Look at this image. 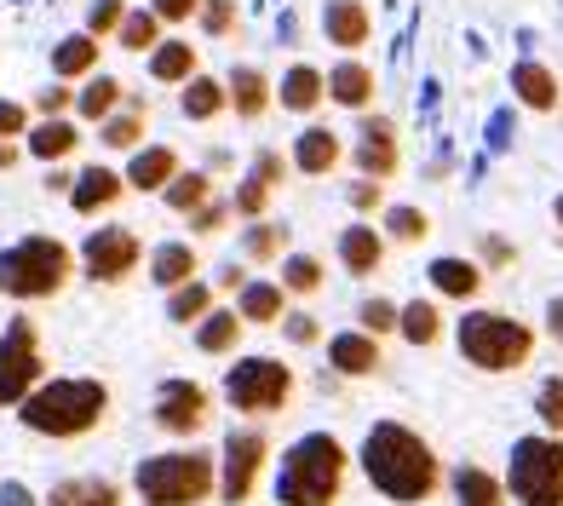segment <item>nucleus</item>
Returning <instances> with one entry per match:
<instances>
[{"label":"nucleus","mask_w":563,"mask_h":506,"mask_svg":"<svg viewBox=\"0 0 563 506\" xmlns=\"http://www.w3.org/2000/svg\"><path fill=\"white\" fill-rule=\"evenodd\" d=\"M363 472L379 495H391L397 506H426L443 490V461L420 432H408L397 420H379L363 438Z\"/></svg>","instance_id":"nucleus-1"},{"label":"nucleus","mask_w":563,"mask_h":506,"mask_svg":"<svg viewBox=\"0 0 563 506\" xmlns=\"http://www.w3.org/2000/svg\"><path fill=\"white\" fill-rule=\"evenodd\" d=\"M18 420L30 426L35 438H53V443H75V438H92L98 426L110 420V386L92 374H46L41 386L18 403Z\"/></svg>","instance_id":"nucleus-2"},{"label":"nucleus","mask_w":563,"mask_h":506,"mask_svg":"<svg viewBox=\"0 0 563 506\" xmlns=\"http://www.w3.org/2000/svg\"><path fill=\"white\" fill-rule=\"evenodd\" d=\"M75 283V248L30 231L12 248H0V299H18V306H41V299H58Z\"/></svg>","instance_id":"nucleus-3"},{"label":"nucleus","mask_w":563,"mask_h":506,"mask_svg":"<svg viewBox=\"0 0 563 506\" xmlns=\"http://www.w3.org/2000/svg\"><path fill=\"white\" fill-rule=\"evenodd\" d=\"M345 472L351 454L340 438L311 432L282 454V477H276V501L282 506H334L345 495Z\"/></svg>","instance_id":"nucleus-4"},{"label":"nucleus","mask_w":563,"mask_h":506,"mask_svg":"<svg viewBox=\"0 0 563 506\" xmlns=\"http://www.w3.org/2000/svg\"><path fill=\"white\" fill-rule=\"evenodd\" d=\"M133 490L144 506H201L219 495V454H208V449L144 454L133 472Z\"/></svg>","instance_id":"nucleus-5"},{"label":"nucleus","mask_w":563,"mask_h":506,"mask_svg":"<svg viewBox=\"0 0 563 506\" xmlns=\"http://www.w3.org/2000/svg\"><path fill=\"white\" fill-rule=\"evenodd\" d=\"M454 340H460V358L483 374H518L534 358V328L500 311H472L454 328Z\"/></svg>","instance_id":"nucleus-6"},{"label":"nucleus","mask_w":563,"mask_h":506,"mask_svg":"<svg viewBox=\"0 0 563 506\" xmlns=\"http://www.w3.org/2000/svg\"><path fill=\"white\" fill-rule=\"evenodd\" d=\"M506 495L518 506H563V438H518L511 443Z\"/></svg>","instance_id":"nucleus-7"},{"label":"nucleus","mask_w":563,"mask_h":506,"mask_svg":"<svg viewBox=\"0 0 563 506\" xmlns=\"http://www.w3.org/2000/svg\"><path fill=\"white\" fill-rule=\"evenodd\" d=\"M224 397L242 415H276L294 397V369L276 358H236V369H224Z\"/></svg>","instance_id":"nucleus-8"},{"label":"nucleus","mask_w":563,"mask_h":506,"mask_svg":"<svg viewBox=\"0 0 563 506\" xmlns=\"http://www.w3.org/2000/svg\"><path fill=\"white\" fill-rule=\"evenodd\" d=\"M46 380V351H41V328L30 317H12L0 334V409H18L23 397Z\"/></svg>","instance_id":"nucleus-9"},{"label":"nucleus","mask_w":563,"mask_h":506,"mask_svg":"<svg viewBox=\"0 0 563 506\" xmlns=\"http://www.w3.org/2000/svg\"><path fill=\"white\" fill-rule=\"evenodd\" d=\"M75 265H81L87 283L115 288L144 265V242H139L133 224H104V231H87V242L75 248Z\"/></svg>","instance_id":"nucleus-10"},{"label":"nucleus","mask_w":563,"mask_h":506,"mask_svg":"<svg viewBox=\"0 0 563 506\" xmlns=\"http://www.w3.org/2000/svg\"><path fill=\"white\" fill-rule=\"evenodd\" d=\"M265 461H271V438L260 432V426L224 438V454H219V495H224V506H247L253 501Z\"/></svg>","instance_id":"nucleus-11"},{"label":"nucleus","mask_w":563,"mask_h":506,"mask_svg":"<svg viewBox=\"0 0 563 506\" xmlns=\"http://www.w3.org/2000/svg\"><path fill=\"white\" fill-rule=\"evenodd\" d=\"M208 420H213V392L208 386H196V380H167L156 392V426L167 438H196Z\"/></svg>","instance_id":"nucleus-12"},{"label":"nucleus","mask_w":563,"mask_h":506,"mask_svg":"<svg viewBox=\"0 0 563 506\" xmlns=\"http://www.w3.org/2000/svg\"><path fill=\"white\" fill-rule=\"evenodd\" d=\"M356 167H363V179H379V185H386L391 173L402 167V150H397V121H391V116H374V110H363V133H356Z\"/></svg>","instance_id":"nucleus-13"},{"label":"nucleus","mask_w":563,"mask_h":506,"mask_svg":"<svg viewBox=\"0 0 563 506\" xmlns=\"http://www.w3.org/2000/svg\"><path fill=\"white\" fill-rule=\"evenodd\" d=\"M18 144H23V156H35V162H46V167H58V162H69L87 139H81V121H75V116H46V121L35 116V121H30V133H23Z\"/></svg>","instance_id":"nucleus-14"},{"label":"nucleus","mask_w":563,"mask_h":506,"mask_svg":"<svg viewBox=\"0 0 563 506\" xmlns=\"http://www.w3.org/2000/svg\"><path fill=\"white\" fill-rule=\"evenodd\" d=\"M322 35H328V46H340L345 58H356L374 41L368 0H328V7H322Z\"/></svg>","instance_id":"nucleus-15"},{"label":"nucleus","mask_w":563,"mask_h":506,"mask_svg":"<svg viewBox=\"0 0 563 506\" xmlns=\"http://www.w3.org/2000/svg\"><path fill=\"white\" fill-rule=\"evenodd\" d=\"M276 105V87L260 64H236L224 75V110H236V121H260Z\"/></svg>","instance_id":"nucleus-16"},{"label":"nucleus","mask_w":563,"mask_h":506,"mask_svg":"<svg viewBox=\"0 0 563 506\" xmlns=\"http://www.w3.org/2000/svg\"><path fill=\"white\" fill-rule=\"evenodd\" d=\"M121 196H126V185H121V167L92 162V167L75 173V185H69V208L81 213V219H98V213H110Z\"/></svg>","instance_id":"nucleus-17"},{"label":"nucleus","mask_w":563,"mask_h":506,"mask_svg":"<svg viewBox=\"0 0 563 506\" xmlns=\"http://www.w3.org/2000/svg\"><path fill=\"white\" fill-rule=\"evenodd\" d=\"M178 167L185 162H178L173 144H139L133 156H126V167H121V185L139 190V196H162V185L173 179Z\"/></svg>","instance_id":"nucleus-18"},{"label":"nucleus","mask_w":563,"mask_h":506,"mask_svg":"<svg viewBox=\"0 0 563 506\" xmlns=\"http://www.w3.org/2000/svg\"><path fill=\"white\" fill-rule=\"evenodd\" d=\"M144 133H150V98H139V92H126L121 110L98 121V144L115 150V156H133L144 144Z\"/></svg>","instance_id":"nucleus-19"},{"label":"nucleus","mask_w":563,"mask_h":506,"mask_svg":"<svg viewBox=\"0 0 563 506\" xmlns=\"http://www.w3.org/2000/svg\"><path fill=\"white\" fill-rule=\"evenodd\" d=\"M340 162H345L340 133H334V127H322V121H311V127H305V133L294 139V162H288V167H299L305 179H328V173H334Z\"/></svg>","instance_id":"nucleus-20"},{"label":"nucleus","mask_w":563,"mask_h":506,"mask_svg":"<svg viewBox=\"0 0 563 506\" xmlns=\"http://www.w3.org/2000/svg\"><path fill=\"white\" fill-rule=\"evenodd\" d=\"M511 92H518V105L534 110V116H558V110H563V81H558V69L534 64V58H523L518 69H511Z\"/></svg>","instance_id":"nucleus-21"},{"label":"nucleus","mask_w":563,"mask_h":506,"mask_svg":"<svg viewBox=\"0 0 563 506\" xmlns=\"http://www.w3.org/2000/svg\"><path fill=\"white\" fill-rule=\"evenodd\" d=\"M322 81H328V98H334L340 110H356V116L374 110V92H379V81H374V69H368L363 58H345V64H334V69L322 75Z\"/></svg>","instance_id":"nucleus-22"},{"label":"nucleus","mask_w":563,"mask_h":506,"mask_svg":"<svg viewBox=\"0 0 563 506\" xmlns=\"http://www.w3.org/2000/svg\"><path fill=\"white\" fill-rule=\"evenodd\" d=\"M144 58H150V81H156V87H185L190 75L201 69V46L178 41V35H162Z\"/></svg>","instance_id":"nucleus-23"},{"label":"nucleus","mask_w":563,"mask_h":506,"mask_svg":"<svg viewBox=\"0 0 563 506\" xmlns=\"http://www.w3.org/2000/svg\"><path fill=\"white\" fill-rule=\"evenodd\" d=\"M121 98H126V81H121V75L92 69L87 81H75V121L98 127L104 116H115V110H121Z\"/></svg>","instance_id":"nucleus-24"},{"label":"nucleus","mask_w":563,"mask_h":506,"mask_svg":"<svg viewBox=\"0 0 563 506\" xmlns=\"http://www.w3.org/2000/svg\"><path fill=\"white\" fill-rule=\"evenodd\" d=\"M276 105L288 110V116H317V110L328 105L322 69H317V64H294L288 75H282V87H276Z\"/></svg>","instance_id":"nucleus-25"},{"label":"nucleus","mask_w":563,"mask_h":506,"mask_svg":"<svg viewBox=\"0 0 563 506\" xmlns=\"http://www.w3.org/2000/svg\"><path fill=\"white\" fill-rule=\"evenodd\" d=\"M104 64V41H92L87 30H75V35H64L58 46H53V81H87V75Z\"/></svg>","instance_id":"nucleus-26"},{"label":"nucleus","mask_w":563,"mask_h":506,"mask_svg":"<svg viewBox=\"0 0 563 506\" xmlns=\"http://www.w3.org/2000/svg\"><path fill=\"white\" fill-rule=\"evenodd\" d=\"M46 506H121V484L115 477H98V472L58 477V484L46 490Z\"/></svg>","instance_id":"nucleus-27"},{"label":"nucleus","mask_w":563,"mask_h":506,"mask_svg":"<svg viewBox=\"0 0 563 506\" xmlns=\"http://www.w3.org/2000/svg\"><path fill=\"white\" fill-rule=\"evenodd\" d=\"M340 265L351 276H374L379 265H386V237H379L374 224H351V231H340Z\"/></svg>","instance_id":"nucleus-28"},{"label":"nucleus","mask_w":563,"mask_h":506,"mask_svg":"<svg viewBox=\"0 0 563 506\" xmlns=\"http://www.w3.org/2000/svg\"><path fill=\"white\" fill-rule=\"evenodd\" d=\"M190 276H201V253L190 242H162L150 253V283L156 288H178V283H190Z\"/></svg>","instance_id":"nucleus-29"},{"label":"nucleus","mask_w":563,"mask_h":506,"mask_svg":"<svg viewBox=\"0 0 563 506\" xmlns=\"http://www.w3.org/2000/svg\"><path fill=\"white\" fill-rule=\"evenodd\" d=\"M178 110H185V121H219L224 116V81H219V75H190V81L185 87H178Z\"/></svg>","instance_id":"nucleus-30"},{"label":"nucleus","mask_w":563,"mask_h":506,"mask_svg":"<svg viewBox=\"0 0 563 506\" xmlns=\"http://www.w3.org/2000/svg\"><path fill=\"white\" fill-rule=\"evenodd\" d=\"M162 201H167L173 213H185V219H190L201 201H213V173H208V167H190V173L178 167L173 179L162 185Z\"/></svg>","instance_id":"nucleus-31"},{"label":"nucleus","mask_w":563,"mask_h":506,"mask_svg":"<svg viewBox=\"0 0 563 506\" xmlns=\"http://www.w3.org/2000/svg\"><path fill=\"white\" fill-rule=\"evenodd\" d=\"M328 358H334V369L351 374V380H363V374H374V369H386V363H379V340H374V334H334Z\"/></svg>","instance_id":"nucleus-32"},{"label":"nucleus","mask_w":563,"mask_h":506,"mask_svg":"<svg viewBox=\"0 0 563 506\" xmlns=\"http://www.w3.org/2000/svg\"><path fill=\"white\" fill-rule=\"evenodd\" d=\"M282 299H288V294H282L276 283H242L236 317H242L247 328H276L282 317H288V311H282Z\"/></svg>","instance_id":"nucleus-33"},{"label":"nucleus","mask_w":563,"mask_h":506,"mask_svg":"<svg viewBox=\"0 0 563 506\" xmlns=\"http://www.w3.org/2000/svg\"><path fill=\"white\" fill-rule=\"evenodd\" d=\"M431 288L438 294H449V299H477L483 294V265H472V260H431Z\"/></svg>","instance_id":"nucleus-34"},{"label":"nucleus","mask_w":563,"mask_h":506,"mask_svg":"<svg viewBox=\"0 0 563 506\" xmlns=\"http://www.w3.org/2000/svg\"><path fill=\"white\" fill-rule=\"evenodd\" d=\"M242 328H247V322H242L236 311H219V306H213L208 317L196 322V345L208 351V358H230V351L242 345Z\"/></svg>","instance_id":"nucleus-35"},{"label":"nucleus","mask_w":563,"mask_h":506,"mask_svg":"<svg viewBox=\"0 0 563 506\" xmlns=\"http://www.w3.org/2000/svg\"><path fill=\"white\" fill-rule=\"evenodd\" d=\"M397 334L408 345H438L443 340V311L431 299H415V306H397Z\"/></svg>","instance_id":"nucleus-36"},{"label":"nucleus","mask_w":563,"mask_h":506,"mask_svg":"<svg viewBox=\"0 0 563 506\" xmlns=\"http://www.w3.org/2000/svg\"><path fill=\"white\" fill-rule=\"evenodd\" d=\"M282 294H299V299H311V294H322V283H328V271H322V260H311V253H282Z\"/></svg>","instance_id":"nucleus-37"},{"label":"nucleus","mask_w":563,"mask_h":506,"mask_svg":"<svg viewBox=\"0 0 563 506\" xmlns=\"http://www.w3.org/2000/svg\"><path fill=\"white\" fill-rule=\"evenodd\" d=\"M208 311H213V288L201 283V276H190V283H178V288H167V322L196 328Z\"/></svg>","instance_id":"nucleus-38"},{"label":"nucleus","mask_w":563,"mask_h":506,"mask_svg":"<svg viewBox=\"0 0 563 506\" xmlns=\"http://www.w3.org/2000/svg\"><path fill=\"white\" fill-rule=\"evenodd\" d=\"M454 495H460V506H506V484L495 472H483V466H460L454 472Z\"/></svg>","instance_id":"nucleus-39"},{"label":"nucleus","mask_w":563,"mask_h":506,"mask_svg":"<svg viewBox=\"0 0 563 506\" xmlns=\"http://www.w3.org/2000/svg\"><path fill=\"white\" fill-rule=\"evenodd\" d=\"M115 46H121V53H150V46H156L162 41V18L156 12H139V7H126V18H121V30L110 35Z\"/></svg>","instance_id":"nucleus-40"},{"label":"nucleus","mask_w":563,"mask_h":506,"mask_svg":"<svg viewBox=\"0 0 563 506\" xmlns=\"http://www.w3.org/2000/svg\"><path fill=\"white\" fill-rule=\"evenodd\" d=\"M247 265H276L288 253V224H271V219H253V231L242 237Z\"/></svg>","instance_id":"nucleus-41"},{"label":"nucleus","mask_w":563,"mask_h":506,"mask_svg":"<svg viewBox=\"0 0 563 506\" xmlns=\"http://www.w3.org/2000/svg\"><path fill=\"white\" fill-rule=\"evenodd\" d=\"M196 23H201V35L230 41V35H242V7H236V0H201Z\"/></svg>","instance_id":"nucleus-42"},{"label":"nucleus","mask_w":563,"mask_h":506,"mask_svg":"<svg viewBox=\"0 0 563 506\" xmlns=\"http://www.w3.org/2000/svg\"><path fill=\"white\" fill-rule=\"evenodd\" d=\"M386 237L402 242V248L426 242L431 237V213H420V208H386Z\"/></svg>","instance_id":"nucleus-43"},{"label":"nucleus","mask_w":563,"mask_h":506,"mask_svg":"<svg viewBox=\"0 0 563 506\" xmlns=\"http://www.w3.org/2000/svg\"><path fill=\"white\" fill-rule=\"evenodd\" d=\"M121 18H126V0H92V7H87V23H81V30H87L92 41H110V35L121 30Z\"/></svg>","instance_id":"nucleus-44"},{"label":"nucleus","mask_w":563,"mask_h":506,"mask_svg":"<svg viewBox=\"0 0 563 506\" xmlns=\"http://www.w3.org/2000/svg\"><path fill=\"white\" fill-rule=\"evenodd\" d=\"M265 208H271V190L260 179H242L236 196H230V213L236 219H265Z\"/></svg>","instance_id":"nucleus-45"},{"label":"nucleus","mask_w":563,"mask_h":506,"mask_svg":"<svg viewBox=\"0 0 563 506\" xmlns=\"http://www.w3.org/2000/svg\"><path fill=\"white\" fill-rule=\"evenodd\" d=\"M30 116H75V87L69 81H53V87H41L35 92V105H30Z\"/></svg>","instance_id":"nucleus-46"},{"label":"nucleus","mask_w":563,"mask_h":506,"mask_svg":"<svg viewBox=\"0 0 563 506\" xmlns=\"http://www.w3.org/2000/svg\"><path fill=\"white\" fill-rule=\"evenodd\" d=\"M534 415H541V426L552 438H563V380H547L541 397H534Z\"/></svg>","instance_id":"nucleus-47"},{"label":"nucleus","mask_w":563,"mask_h":506,"mask_svg":"<svg viewBox=\"0 0 563 506\" xmlns=\"http://www.w3.org/2000/svg\"><path fill=\"white\" fill-rule=\"evenodd\" d=\"M247 179H260V185L276 196L282 179H288V162H282V150H260V156H253V167H247Z\"/></svg>","instance_id":"nucleus-48"},{"label":"nucleus","mask_w":563,"mask_h":506,"mask_svg":"<svg viewBox=\"0 0 563 506\" xmlns=\"http://www.w3.org/2000/svg\"><path fill=\"white\" fill-rule=\"evenodd\" d=\"M230 219H236V213H230V201H219V196H213V201H201V208L190 213V231H196V237H219Z\"/></svg>","instance_id":"nucleus-49"},{"label":"nucleus","mask_w":563,"mask_h":506,"mask_svg":"<svg viewBox=\"0 0 563 506\" xmlns=\"http://www.w3.org/2000/svg\"><path fill=\"white\" fill-rule=\"evenodd\" d=\"M363 334H397V306H391V299H368V306H363Z\"/></svg>","instance_id":"nucleus-50"},{"label":"nucleus","mask_w":563,"mask_h":506,"mask_svg":"<svg viewBox=\"0 0 563 506\" xmlns=\"http://www.w3.org/2000/svg\"><path fill=\"white\" fill-rule=\"evenodd\" d=\"M30 105H18V98H0V139H23L30 133Z\"/></svg>","instance_id":"nucleus-51"},{"label":"nucleus","mask_w":563,"mask_h":506,"mask_svg":"<svg viewBox=\"0 0 563 506\" xmlns=\"http://www.w3.org/2000/svg\"><path fill=\"white\" fill-rule=\"evenodd\" d=\"M276 328H282V334H288L294 345H317V340H322V328H317V317H311V311H294V317H282Z\"/></svg>","instance_id":"nucleus-52"},{"label":"nucleus","mask_w":563,"mask_h":506,"mask_svg":"<svg viewBox=\"0 0 563 506\" xmlns=\"http://www.w3.org/2000/svg\"><path fill=\"white\" fill-rule=\"evenodd\" d=\"M196 7H201V0H150V12L162 18V30H178V23H190Z\"/></svg>","instance_id":"nucleus-53"},{"label":"nucleus","mask_w":563,"mask_h":506,"mask_svg":"<svg viewBox=\"0 0 563 506\" xmlns=\"http://www.w3.org/2000/svg\"><path fill=\"white\" fill-rule=\"evenodd\" d=\"M351 208H356V213L386 208V185H379V179H356V185H351Z\"/></svg>","instance_id":"nucleus-54"},{"label":"nucleus","mask_w":563,"mask_h":506,"mask_svg":"<svg viewBox=\"0 0 563 506\" xmlns=\"http://www.w3.org/2000/svg\"><path fill=\"white\" fill-rule=\"evenodd\" d=\"M483 260H489V265H518V248H506V242H483Z\"/></svg>","instance_id":"nucleus-55"},{"label":"nucleus","mask_w":563,"mask_h":506,"mask_svg":"<svg viewBox=\"0 0 563 506\" xmlns=\"http://www.w3.org/2000/svg\"><path fill=\"white\" fill-rule=\"evenodd\" d=\"M69 185H75V173L58 162V167H46V190H53V196H69Z\"/></svg>","instance_id":"nucleus-56"},{"label":"nucleus","mask_w":563,"mask_h":506,"mask_svg":"<svg viewBox=\"0 0 563 506\" xmlns=\"http://www.w3.org/2000/svg\"><path fill=\"white\" fill-rule=\"evenodd\" d=\"M0 506H35V495L23 484H0Z\"/></svg>","instance_id":"nucleus-57"},{"label":"nucleus","mask_w":563,"mask_h":506,"mask_svg":"<svg viewBox=\"0 0 563 506\" xmlns=\"http://www.w3.org/2000/svg\"><path fill=\"white\" fill-rule=\"evenodd\" d=\"M18 162H23V144L18 139H0V173H12Z\"/></svg>","instance_id":"nucleus-58"},{"label":"nucleus","mask_w":563,"mask_h":506,"mask_svg":"<svg viewBox=\"0 0 563 506\" xmlns=\"http://www.w3.org/2000/svg\"><path fill=\"white\" fill-rule=\"evenodd\" d=\"M547 322H552V340L563 345V294L552 299V306H547Z\"/></svg>","instance_id":"nucleus-59"},{"label":"nucleus","mask_w":563,"mask_h":506,"mask_svg":"<svg viewBox=\"0 0 563 506\" xmlns=\"http://www.w3.org/2000/svg\"><path fill=\"white\" fill-rule=\"evenodd\" d=\"M552 213H558V224H563V196H558V208H552Z\"/></svg>","instance_id":"nucleus-60"}]
</instances>
